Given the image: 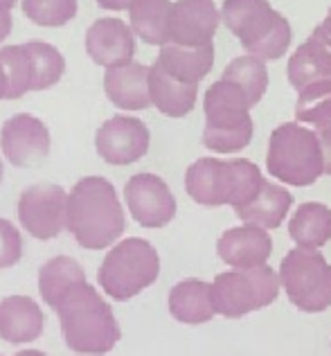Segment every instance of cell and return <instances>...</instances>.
Here are the masks:
<instances>
[{"label": "cell", "mask_w": 331, "mask_h": 356, "mask_svg": "<svg viewBox=\"0 0 331 356\" xmlns=\"http://www.w3.org/2000/svg\"><path fill=\"white\" fill-rule=\"evenodd\" d=\"M0 65L7 74V99H18L34 90L32 59L27 54L25 43L0 48Z\"/></svg>", "instance_id": "28"}, {"label": "cell", "mask_w": 331, "mask_h": 356, "mask_svg": "<svg viewBox=\"0 0 331 356\" xmlns=\"http://www.w3.org/2000/svg\"><path fill=\"white\" fill-rule=\"evenodd\" d=\"M298 104L296 118L305 124L323 127L331 122V79H323L316 83H309L302 90H298Z\"/></svg>", "instance_id": "30"}, {"label": "cell", "mask_w": 331, "mask_h": 356, "mask_svg": "<svg viewBox=\"0 0 331 356\" xmlns=\"http://www.w3.org/2000/svg\"><path fill=\"white\" fill-rule=\"evenodd\" d=\"M18 3V0H0V12H12V7Z\"/></svg>", "instance_id": "37"}, {"label": "cell", "mask_w": 331, "mask_h": 356, "mask_svg": "<svg viewBox=\"0 0 331 356\" xmlns=\"http://www.w3.org/2000/svg\"><path fill=\"white\" fill-rule=\"evenodd\" d=\"M65 345L86 356H102L120 341V325L111 305L88 280L77 282L54 305Z\"/></svg>", "instance_id": "2"}, {"label": "cell", "mask_w": 331, "mask_h": 356, "mask_svg": "<svg viewBox=\"0 0 331 356\" xmlns=\"http://www.w3.org/2000/svg\"><path fill=\"white\" fill-rule=\"evenodd\" d=\"M280 282L300 312L320 314L331 307V264L320 250H291L280 264Z\"/></svg>", "instance_id": "9"}, {"label": "cell", "mask_w": 331, "mask_h": 356, "mask_svg": "<svg viewBox=\"0 0 331 356\" xmlns=\"http://www.w3.org/2000/svg\"><path fill=\"white\" fill-rule=\"evenodd\" d=\"M0 147L14 167H36L50 156V129L32 113H16L0 129Z\"/></svg>", "instance_id": "11"}, {"label": "cell", "mask_w": 331, "mask_h": 356, "mask_svg": "<svg viewBox=\"0 0 331 356\" xmlns=\"http://www.w3.org/2000/svg\"><path fill=\"white\" fill-rule=\"evenodd\" d=\"M102 9H106V12H129L131 7H134L138 0H95Z\"/></svg>", "instance_id": "34"}, {"label": "cell", "mask_w": 331, "mask_h": 356, "mask_svg": "<svg viewBox=\"0 0 331 356\" xmlns=\"http://www.w3.org/2000/svg\"><path fill=\"white\" fill-rule=\"evenodd\" d=\"M221 21L252 57L275 61L289 52L291 25L268 0H225Z\"/></svg>", "instance_id": "4"}, {"label": "cell", "mask_w": 331, "mask_h": 356, "mask_svg": "<svg viewBox=\"0 0 331 356\" xmlns=\"http://www.w3.org/2000/svg\"><path fill=\"white\" fill-rule=\"evenodd\" d=\"M83 280H86V273H83L77 259L65 255L52 257L39 270V291L43 302L54 309V305L65 296V291L77 282H83Z\"/></svg>", "instance_id": "26"}, {"label": "cell", "mask_w": 331, "mask_h": 356, "mask_svg": "<svg viewBox=\"0 0 331 356\" xmlns=\"http://www.w3.org/2000/svg\"><path fill=\"white\" fill-rule=\"evenodd\" d=\"M14 27V16L12 12H0V43H3L9 34H12Z\"/></svg>", "instance_id": "35"}, {"label": "cell", "mask_w": 331, "mask_h": 356, "mask_svg": "<svg viewBox=\"0 0 331 356\" xmlns=\"http://www.w3.org/2000/svg\"><path fill=\"white\" fill-rule=\"evenodd\" d=\"M68 192L54 183H36L18 199V219L34 239H54L65 228Z\"/></svg>", "instance_id": "10"}, {"label": "cell", "mask_w": 331, "mask_h": 356, "mask_svg": "<svg viewBox=\"0 0 331 356\" xmlns=\"http://www.w3.org/2000/svg\"><path fill=\"white\" fill-rule=\"evenodd\" d=\"M286 70L291 86L298 90L309 83L331 79V36L323 27L318 25L314 34L293 52Z\"/></svg>", "instance_id": "17"}, {"label": "cell", "mask_w": 331, "mask_h": 356, "mask_svg": "<svg viewBox=\"0 0 331 356\" xmlns=\"http://www.w3.org/2000/svg\"><path fill=\"white\" fill-rule=\"evenodd\" d=\"M172 0H138L129 9L131 30L149 45L169 43V16H172Z\"/></svg>", "instance_id": "25"}, {"label": "cell", "mask_w": 331, "mask_h": 356, "mask_svg": "<svg viewBox=\"0 0 331 356\" xmlns=\"http://www.w3.org/2000/svg\"><path fill=\"white\" fill-rule=\"evenodd\" d=\"M86 52L88 57L102 68H118L134 61L136 54V34L120 18H99L86 32Z\"/></svg>", "instance_id": "15"}, {"label": "cell", "mask_w": 331, "mask_h": 356, "mask_svg": "<svg viewBox=\"0 0 331 356\" xmlns=\"http://www.w3.org/2000/svg\"><path fill=\"white\" fill-rule=\"evenodd\" d=\"M280 289V273H275V268L268 264L248 270L232 268L214 277L212 300L216 314L223 318H241L275 302Z\"/></svg>", "instance_id": "8"}, {"label": "cell", "mask_w": 331, "mask_h": 356, "mask_svg": "<svg viewBox=\"0 0 331 356\" xmlns=\"http://www.w3.org/2000/svg\"><path fill=\"white\" fill-rule=\"evenodd\" d=\"M158 275L160 257L156 248L147 239L129 237L115 243L104 257L97 282L106 296L124 302L154 284Z\"/></svg>", "instance_id": "7"}, {"label": "cell", "mask_w": 331, "mask_h": 356, "mask_svg": "<svg viewBox=\"0 0 331 356\" xmlns=\"http://www.w3.org/2000/svg\"><path fill=\"white\" fill-rule=\"evenodd\" d=\"M273 252V239L264 228L243 223L225 230L216 241V255L236 270L266 266Z\"/></svg>", "instance_id": "16"}, {"label": "cell", "mask_w": 331, "mask_h": 356, "mask_svg": "<svg viewBox=\"0 0 331 356\" xmlns=\"http://www.w3.org/2000/svg\"><path fill=\"white\" fill-rule=\"evenodd\" d=\"M156 63L172 77L185 83H198L214 65V45H176L160 48Z\"/></svg>", "instance_id": "21"}, {"label": "cell", "mask_w": 331, "mask_h": 356, "mask_svg": "<svg viewBox=\"0 0 331 356\" xmlns=\"http://www.w3.org/2000/svg\"><path fill=\"white\" fill-rule=\"evenodd\" d=\"M16 356H47V354H43L39 350H25V352H18Z\"/></svg>", "instance_id": "39"}, {"label": "cell", "mask_w": 331, "mask_h": 356, "mask_svg": "<svg viewBox=\"0 0 331 356\" xmlns=\"http://www.w3.org/2000/svg\"><path fill=\"white\" fill-rule=\"evenodd\" d=\"M0 181H3V161H0Z\"/></svg>", "instance_id": "40"}, {"label": "cell", "mask_w": 331, "mask_h": 356, "mask_svg": "<svg viewBox=\"0 0 331 356\" xmlns=\"http://www.w3.org/2000/svg\"><path fill=\"white\" fill-rule=\"evenodd\" d=\"M21 7L41 27H61L77 16V0H21Z\"/></svg>", "instance_id": "31"}, {"label": "cell", "mask_w": 331, "mask_h": 356, "mask_svg": "<svg viewBox=\"0 0 331 356\" xmlns=\"http://www.w3.org/2000/svg\"><path fill=\"white\" fill-rule=\"evenodd\" d=\"M316 136L320 140V147H323V156H325V174L331 176V122L323 127H316Z\"/></svg>", "instance_id": "33"}, {"label": "cell", "mask_w": 331, "mask_h": 356, "mask_svg": "<svg viewBox=\"0 0 331 356\" xmlns=\"http://www.w3.org/2000/svg\"><path fill=\"white\" fill-rule=\"evenodd\" d=\"M266 167L273 178L286 185H314L325 174V156L316 131L293 122L280 124L271 134Z\"/></svg>", "instance_id": "6"}, {"label": "cell", "mask_w": 331, "mask_h": 356, "mask_svg": "<svg viewBox=\"0 0 331 356\" xmlns=\"http://www.w3.org/2000/svg\"><path fill=\"white\" fill-rule=\"evenodd\" d=\"M124 210L106 178L86 176L74 183L65 205V228L86 250L113 246L124 232Z\"/></svg>", "instance_id": "1"}, {"label": "cell", "mask_w": 331, "mask_h": 356, "mask_svg": "<svg viewBox=\"0 0 331 356\" xmlns=\"http://www.w3.org/2000/svg\"><path fill=\"white\" fill-rule=\"evenodd\" d=\"M223 79L236 83L248 97L250 106H257V102L264 97L268 88V70L261 59L252 57V54H243V57L232 59L223 70Z\"/></svg>", "instance_id": "27"}, {"label": "cell", "mask_w": 331, "mask_h": 356, "mask_svg": "<svg viewBox=\"0 0 331 356\" xmlns=\"http://www.w3.org/2000/svg\"><path fill=\"white\" fill-rule=\"evenodd\" d=\"M291 205H293V196L289 194V190L266 181L261 187V192L255 196L245 208L236 212V217L243 223H248V226L273 230V228H280L284 223Z\"/></svg>", "instance_id": "23"}, {"label": "cell", "mask_w": 331, "mask_h": 356, "mask_svg": "<svg viewBox=\"0 0 331 356\" xmlns=\"http://www.w3.org/2000/svg\"><path fill=\"white\" fill-rule=\"evenodd\" d=\"M203 145L216 154H234L250 145L252 118L245 92L228 79L214 81L205 90Z\"/></svg>", "instance_id": "5"}, {"label": "cell", "mask_w": 331, "mask_h": 356, "mask_svg": "<svg viewBox=\"0 0 331 356\" xmlns=\"http://www.w3.org/2000/svg\"><path fill=\"white\" fill-rule=\"evenodd\" d=\"M320 27H323V30L331 36V7H329V14H327V18L323 23H320Z\"/></svg>", "instance_id": "38"}, {"label": "cell", "mask_w": 331, "mask_h": 356, "mask_svg": "<svg viewBox=\"0 0 331 356\" xmlns=\"http://www.w3.org/2000/svg\"><path fill=\"white\" fill-rule=\"evenodd\" d=\"M129 212L140 226L163 228L176 217V199L169 185L156 174H136L124 185Z\"/></svg>", "instance_id": "12"}, {"label": "cell", "mask_w": 331, "mask_h": 356, "mask_svg": "<svg viewBox=\"0 0 331 356\" xmlns=\"http://www.w3.org/2000/svg\"><path fill=\"white\" fill-rule=\"evenodd\" d=\"M43 332L41 307L27 296H9L0 300V339L23 345L32 343Z\"/></svg>", "instance_id": "19"}, {"label": "cell", "mask_w": 331, "mask_h": 356, "mask_svg": "<svg viewBox=\"0 0 331 356\" xmlns=\"http://www.w3.org/2000/svg\"><path fill=\"white\" fill-rule=\"evenodd\" d=\"M151 106H156L167 118H185L192 113L198 97V83H185L165 72L158 63L149 68Z\"/></svg>", "instance_id": "20"}, {"label": "cell", "mask_w": 331, "mask_h": 356, "mask_svg": "<svg viewBox=\"0 0 331 356\" xmlns=\"http://www.w3.org/2000/svg\"><path fill=\"white\" fill-rule=\"evenodd\" d=\"M23 239L12 221L0 219V268H9L21 261Z\"/></svg>", "instance_id": "32"}, {"label": "cell", "mask_w": 331, "mask_h": 356, "mask_svg": "<svg viewBox=\"0 0 331 356\" xmlns=\"http://www.w3.org/2000/svg\"><path fill=\"white\" fill-rule=\"evenodd\" d=\"M169 314L183 325H203L216 316L212 284L189 277L169 291Z\"/></svg>", "instance_id": "22"}, {"label": "cell", "mask_w": 331, "mask_h": 356, "mask_svg": "<svg viewBox=\"0 0 331 356\" xmlns=\"http://www.w3.org/2000/svg\"><path fill=\"white\" fill-rule=\"evenodd\" d=\"M0 99H7V74L0 65Z\"/></svg>", "instance_id": "36"}, {"label": "cell", "mask_w": 331, "mask_h": 356, "mask_svg": "<svg viewBox=\"0 0 331 356\" xmlns=\"http://www.w3.org/2000/svg\"><path fill=\"white\" fill-rule=\"evenodd\" d=\"M266 178L250 161H216L198 158L185 172V190L192 201L207 208L230 205L234 212L245 208L261 192Z\"/></svg>", "instance_id": "3"}, {"label": "cell", "mask_w": 331, "mask_h": 356, "mask_svg": "<svg viewBox=\"0 0 331 356\" xmlns=\"http://www.w3.org/2000/svg\"><path fill=\"white\" fill-rule=\"evenodd\" d=\"M104 92L113 106L122 111H142L151 106L149 68L131 61L104 72Z\"/></svg>", "instance_id": "18"}, {"label": "cell", "mask_w": 331, "mask_h": 356, "mask_svg": "<svg viewBox=\"0 0 331 356\" xmlns=\"http://www.w3.org/2000/svg\"><path fill=\"white\" fill-rule=\"evenodd\" d=\"M289 235L298 248H323L331 239V210L325 203H302L291 217Z\"/></svg>", "instance_id": "24"}, {"label": "cell", "mask_w": 331, "mask_h": 356, "mask_svg": "<svg viewBox=\"0 0 331 356\" xmlns=\"http://www.w3.org/2000/svg\"><path fill=\"white\" fill-rule=\"evenodd\" d=\"M25 48L32 59L34 90L52 88L54 83L61 81L63 72H65V59L54 45L45 43V41H27Z\"/></svg>", "instance_id": "29"}, {"label": "cell", "mask_w": 331, "mask_h": 356, "mask_svg": "<svg viewBox=\"0 0 331 356\" xmlns=\"http://www.w3.org/2000/svg\"><path fill=\"white\" fill-rule=\"evenodd\" d=\"M151 134L138 118L115 115L95 134V149L108 165H131L149 152Z\"/></svg>", "instance_id": "13"}, {"label": "cell", "mask_w": 331, "mask_h": 356, "mask_svg": "<svg viewBox=\"0 0 331 356\" xmlns=\"http://www.w3.org/2000/svg\"><path fill=\"white\" fill-rule=\"evenodd\" d=\"M221 23L214 0H176L169 16V43L207 45Z\"/></svg>", "instance_id": "14"}]
</instances>
